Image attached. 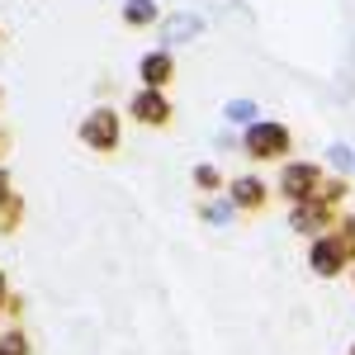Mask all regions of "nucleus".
Listing matches in <instances>:
<instances>
[{
	"instance_id": "obj_22",
	"label": "nucleus",
	"mask_w": 355,
	"mask_h": 355,
	"mask_svg": "<svg viewBox=\"0 0 355 355\" xmlns=\"http://www.w3.org/2000/svg\"><path fill=\"white\" fill-rule=\"evenodd\" d=\"M0 105H5V90H0Z\"/></svg>"
},
{
	"instance_id": "obj_17",
	"label": "nucleus",
	"mask_w": 355,
	"mask_h": 355,
	"mask_svg": "<svg viewBox=\"0 0 355 355\" xmlns=\"http://www.w3.org/2000/svg\"><path fill=\"white\" fill-rule=\"evenodd\" d=\"M336 237L346 242V256H351V266H355V214H341L336 218Z\"/></svg>"
},
{
	"instance_id": "obj_20",
	"label": "nucleus",
	"mask_w": 355,
	"mask_h": 355,
	"mask_svg": "<svg viewBox=\"0 0 355 355\" xmlns=\"http://www.w3.org/2000/svg\"><path fill=\"white\" fill-rule=\"evenodd\" d=\"M5 194H15V190H10V171L0 166V199H5Z\"/></svg>"
},
{
	"instance_id": "obj_19",
	"label": "nucleus",
	"mask_w": 355,
	"mask_h": 355,
	"mask_svg": "<svg viewBox=\"0 0 355 355\" xmlns=\"http://www.w3.org/2000/svg\"><path fill=\"white\" fill-rule=\"evenodd\" d=\"M10 299H15V294H10V279H5V270H0V313L10 308Z\"/></svg>"
},
{
	"instance_id": "obj_1",
	"label": "nucleus",
	"mask_w": 355,
	"mask_h": 355,
	"mask_svg": "<svg viewBox=\"0 0 355 355\" xmlns=\"http://www.w3.org/2000/svg\"><path fill=\"white\" fill-rule=\"evenodd\" d=\"M289 147H294V133L275 119H256V123L242 128V152L251 162H284Z\"/></svg>"
},
{
	"instance_id": "obj_15",
	"label": "nucleus",
	"mask_w": 355,
	"mask_h": 355,
	"mask_svg": "<svg viewBox=\"0 0 355 355\" xmlns=\"http://www.w3.org/2000/svg\"><path fill=\"white\" fill-rule=\"evenodd\" d=\"M346 194H351V185H346L341 175H336V180H331V175H322V185H318V199H322V204H331V209H336V204H346Z\"/></svg>"
},
{
	"instance_id": "obj_23",
	"label": "nucleus",
	"mask_w": 355,
	"mask_h": 355,
	"mask_svg": "<svg viewBox=\"0 0 355 355\" xmlns=\"http://www.w3.org/2000/svg\"><path fill=\"white\" fill-rule=\"evenodd\" d=\"M0 38H5V28H0Z\"/></svg>"
},
{
	"instance_id": "obj_18",
	"label": "nucleus",
	"mask_w": 355,
	"mask_h": 355,
	"mask_svg": "<svg viewBox=\"0 0 355 355\" xmlns=\"http://www.w3.org/2000/svg\"><path fill=\"white\" fill-rule=\"evenodd\" d=\"M327 166H336V171H351V166H355V152L346 147V142H331V147H327Z\"/></svg>"
},
{
	"instance_id": "obj_7",
	"label": "nucleus",
	"mask_w": 355,
	"mask_h": 355,
	"mask_svg": "<svg viewBox=\"0 0 355 355\" xmlns=\"http://www.w3.org/2000/svg\"><path fill=\"white\" fill-rule=\"evenodd\" d=\"M137 81L147 90H171V81H175V53H166V48L142 53L137 57Z\"/></svg>"
},
{
	"instance_id": "obj_6",
	"label": "nucleus",
	"mask_w": 355,
	"mask_h": 355,
	"mask_svg": "<svg viewBox=\"0 0 355 355\" xmlns=\"http://www.w3.org/2000/svg\"><path fill=\"white\" fill-rule=\"evenodd\" d=\"M128 119L133 123H142V128H171V119H175V110H171V95L166 90H137L133 100H128Z\"/></svg>"
},
{
	"instance_id": "obj_14",
	"label": "nucleus",
	"mask_w": 355,
	"mask_h": 355,
	"mask_svg": "<svg viewBox=\"0 0 355 355\" xmlns=\"http://www.w3.org/2000/svg\"><path fill=\"white\" fill-rule=\"evenodd\" d=\"M223 114H227V123H256V100H246V95H237V100H227L223 105Z\"/></svg>"
},
{
	"instance_id": "obj_13",
	"label": "nucleus",
	"mask_w": 355,
	"mask_h": 355,
	"mask_svg": "<svg viewBox=\"0 0 355 355\" xmlns=\"http://www.w3.org/2000/svg\"><path fill=\"white\" fill-rule=\"evenodd\" d=\"M19 223H24V199H19V194H5V199H0V232L10 237Z\"/></svg>"
},
{
	"instance_id": "obj_3",
	"label": "nucleus",
	"mask_w": 355,
	"mask_h": 355,
	"mask_svg": "<svg viewBox=\"0 0 355 355\" xmlns=\"http://www.w3.org/2000/svg\"><path fill=\"white\" fill-rule=\"evenodd\" d=\"M308 270L318 275V279H341V275L351 270L346 242H341L336 232H322V237H313V242H308Z\"/></svg>"
},
{
	"instance_id": "obj_11",
	"label": "nucleus",
	"mask_w": 355,
	"mask_h": 355,
	"mask_svg": "<svg viewBox=\"0 0 355 355\" xmlns=\"http://www.w3.org/2000/svg\"><path fill=\"white\" fill-rule=\"evenodd\" d=\"M237 214H242V209H237L227 194H214V199H204V204H199V218L209 223V227H227Z\"/></svg>"
},
{
	"instance_id": "obj_9",
	"label": "nucleus",
	"mask_w": 355,
	"mask_h": 355,
	"mask_svg": "<svg viewBox=\"0 0 355 355\" xmlns=\"http://www.w3.org/2000/svg\"><path fill=\"white\" fill-rule=\"evenodd\" d=\"M204 33V15H190V10H180V15H166L162 19V48L171 53L175 43H190Z\"/></svg>"
},
{
	"instance_id": "obj_24",
	"label": "nucleus",
	"mask_w": 355,
	"mask_h": 355,
	"mask_svg": "<svg viewBox=\"0 0 355 355\" xmlns=\"http://www.w3.org/2000/svg\"><path fill=\"white\" fill-rule=\"evenodd\" d=\"M351 355H355V346H351Z\"/></svg>"
},
{
	"instance_id": "obj_4",
	"label": "nucleus",
	"mask_w": 355,
	"mask_h": 355,
	"mask_svg": "<svg viewBox=\"0 0 355 355\" xmlns=\"http://www.w3.org/2000/svg\"><path fill=\"white\" fill-rule=\"evenodd\" d=\"M322 166L318 162H284L279 166V199L284 204H303V199H313L318 185H322Z\"/></svg>"
},
{
	"instance_id": "obj_8",
	"label": "nucleus",
	"mask_w": 355,
	"mask_h": 355,
	"mask_svg": "<svg viewBox=\"0 0 355 355\" xmlns=\"http://www.w3.org/2000/svg\"><path fill=\"white\" fill-rule=\"evenodd\" d=\"M227 199H232L242 214H261V209L270 204V185H266L261 175H232V180H227Z\"/></svg>"
},
{
	"instance_id": "obj_5",
	"label": "nucleus",
	"mask_w": 355,
	"mask_h": 355,
	"mask_svg": "<svg viewBox=\"0 0 355 355\" xmlns=\"http://www.w3.org/2000/svg\"><path fill=\"white\" fill-rule=\"evenodd\" d=\"M289 227L313 242V237H322V232H336V209L313 194V199H303V204H289Z\"/></svg>"
},
{
	"instance_id": "obj_16",
	"label": "nucleus",
	"mask_w": 355,
	"mask_h": 355,
	"mask_svg": "<svg viewBox=\"0 0 355 355\" xmlns=\"http://www.w3.org/2000/svg\"><path fill=\"white\" fill-rule=\"evenodd\" d=\"M0 355H28V336L19 327H10L5 336H0Z\"/></svg>"
},
{
	"instance_id": "obj_21",
	"label": "nucleus",
	"mask_w": 355,
	"mask_h": 355,
	"mask_svg": "<svg viewBox=\"0 0 355 355\" xmlns=\"http://www.w3.org/2000/svg\"><path fill=\"white\" fill-rule=\"evenodd\" d=\"M5 147H10V133H5V123H0V157H5Z\"/></svg>"
},
{
	"instance_id": "obj_10",
	"label": "nucleus",
	"mask_w": 355,
	"mask_h": 355,
	"mask_svg": "<svg viewBox=\"0 0 355 355\" xmlns=\"http://www.w3.org/2000/svg\"><path fill=\"white\" fill-rule=\"evenodd\" d=\"M123 24L128 28L162 24V5H157V0H123Z\"/></svg>"
},
{
	"instance_id": "obj_2",
	"label": "nucleus",
	"mask_w": 355,
	"mask_h": 355,
	"mask_svg": "<svg viewBox=\"0 0 355 355\" xmlns=\"http://www.w3.org/2000/svg\"><path fill=\"white\" fill-rule=\"evenodd\" d=\"M81 142L90 147V152H100V157L119 152V142H123V114L110 110V105L90 110V114L81 119Z\"/></svg>"
},
{
	"instance_id": "obj_12",
	"label": "nucleus",
	"mask_w": 355,
	"mask_h": 355,
	"mask_svg": "<svg viewBox=\"0 0 355 355\" xmlns=\"http://www.w3.org/2000/svg\"><path fill=\"white\" fill-rule=\"evenodd\" d=\"M194 185L209 194V199H214V194H227V180H223V171L214 162H199V166H194Z\"/></svg>"
}]
</instances>
